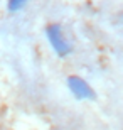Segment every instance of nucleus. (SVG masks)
<instances>
[{"label":"nucleus","instance_id":"f257e3e1","mask_svg":"<svg viewBox=\"0 0 123 130\" xmlns=\"http://www.w3.org/2000/svg\"><path fill=\"white\" fill-rule=\"evenodd\" d=\"M46 36H47L49 42H51L54 53L59 56V58H66L71 54V46L64 37V32H62V27L59 24H51L47 25L46 29Z\"/></svg>","mask_w":123,"mask_h":130},{"label":"nucleus","instance_id":"f03ea898","mask_svg":"<svg viewBox=\"0 0 123 130\" xmlns=\"http://www.w3.org/2000/svg\"><path fill=\"white\" fill-rule=\"evenodd\" d=\"M67 86L78 100H95L96 98V93L93 91V88L79 76H69L67 78Z\"/></svg>","mask_w":123,"mask_h":130},{"label":"nucleus","instance_id":"7ed1b4c3","mask_svg":"<svg viewBox=\"0 0 123 130\" xmlns=\"http://www.w3.org/2000/svg\"><path fill=\"white\" fill-rule=\"evenodd\" d=\"M27 0H9V10L10 12H17L24 7V4Z\"/></svg>","mask_w":123,"mask_h":130}]
</instances>
